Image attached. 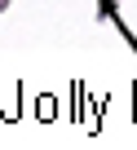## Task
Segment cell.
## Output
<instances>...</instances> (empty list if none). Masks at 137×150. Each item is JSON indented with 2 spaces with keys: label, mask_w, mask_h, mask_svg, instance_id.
<instances>
[{
  "label": "cell",
  "mask_w": 137,
  "mask_h": 150,
  "mask_svg": "<svg viewBox=\"0 0 137 150\" xmlns=\"http://www.w3.org/2000/svg\"><path fill=\"white\" fill-rule=\"evenodd\" d=\"M5 9H9V0H0V13H5Z\"/></svg>",
  "instance_id": "obj_1"
}]
</instances>
